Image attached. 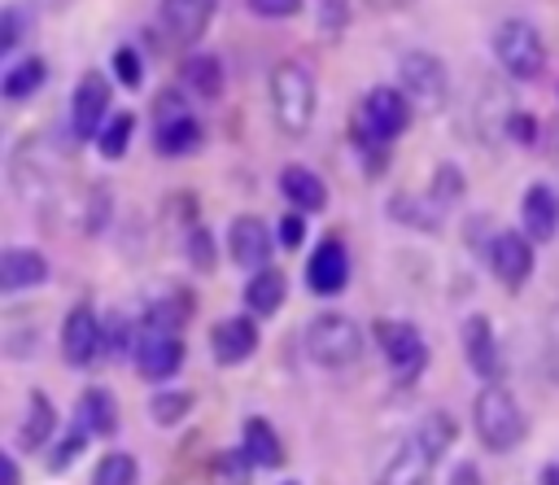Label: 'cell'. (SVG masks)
Returning a JSON list of instances; mask_svg holds the SVG:
<instances>
[{
  "mask_svg": "<svg viewBox=\"0 0 559 485\" xmlns=\"http://www.w3.org/2000/svg\"><path fill=\"white\" fill-rule=\"evenodd\" d=\"M280 192H284V201L297 210V214H319V210H328V184L310 170V166H301V162H288V166H280Z\"/></svg>",
  "mask_w": 559,
  "mask_h": 485,
  "instance_id": "18",
  "label": "cell"
},
{
  "mask_svg": "<svg viewBox=\"0 0 559 485\" xmlns=\"http://www.w3.org/2000/svg\"><path fill=\"white\" fill-rule=\"evenodd\" d=\"M450 485H480V468H476L472 459H459V463L450 468Z\"/></svg>",
  "mask_w": 559,
  "mask_h": 485,
  "instance_id": "48",
  "label": "cell"
},
{
  "mask_svg": "<svg viewBox=\"0 0 559 485\" xmlns=\"http://www.w3.org/2000/svg\"><path fill=\"white\" fill-rule=\"evenodd\" d=\"M0 485H22V472H17V459L4 450L0 454Z\"/></svg>",
  "mask_w": 559,
  "mask_h": 485,
  "instance_id": "49",
  "label": "cell"
},
{
  "mask_svg": "<svg viewBox=\"0 0 559 485\" xmlns=\"http://www.w3.org/2000/svg\"><path fill=\"white\" fill-rule=\"evenodd\" d=\"M537 485H559V463L550 459V463H542V472H537Z\"/></svg>",
  "mask_w": 559,
  "mask_h": 485,
  "instance_id": "51",
  "label": "cell"
},
{
  "mask_svg": "<svg viewBox=\"0 0 559 485\" xmlns=\"http://www.w3.org/2000/svg\"><path fill=\"white\" fill-rule=\"evenodd\" d=\"M192 293L188 288H170L162 297H153L140 315V328H153V332H183V323L192 319Z\"/></svg>",
  "mask_w": 559,
  "mask_h": 485,
  "instance_id": "23",
  "label": "cell"
},
{
  "mask_svg": "<svg viewBox=\"0 0 559 485\" xmlns=\"http://www.w3.org/2000/svg\"><path fill=\"white\" fill-rule=\"evenodd\" d=\"M542 122L528 114V109H507V118H502V135L511 140V144H520V149H537L542 144Z\"/></svg>",
  "mask_w": 559,
  "mask_h": 485,
  "instance_id": "36",
  "label": "cell"
},
{
  "mask_svg": "<svg viewBox=\"0 0 559 485\" xmlns=\"http://www.w3.org/2000/svg\"><path fill=\"white\" fill-rule=\"evenodd\" d=\"M376 140H384V144H393L406 127H411V118H415V105H411V96L402 92V87H389V83H376V87H367V96H362V105H358V114H354Z\"/></svg>",
  "mask_w": 559,
  "mask_h": 485,
  "instance_id": "7",
  "label": "cell"
},
{
  "mask_svg": "<svg viewBox=\"0 0 559 485\" xmlns=\"http://www.w3.org/2000/svg\"><path fill=\"white\" fill-rule=\"evenodd\" d=\"M44 83H48V61H44L39 52H31V57L4 66V74H0V96L17 105V100H31Z\"/></svg>",
  "mask_w": 559,
  "mask_h": 485,
  "instance_id": "24",
  "label": "cell"
},
{
  "mask_svg": "<svg viewBox=\"0 0 559 485\" xmlns=\"http://www.w3.org/2000/svg\"><path fill=\"white\" fill-rule=\"evenodd\" d=\"M210 485H253V459L240 446H227L210 459Z\"/></svg>",
  "mask_w": 559,
  "mask_h": 485,
  "instance_id": "30",
  "label": "cell"
},
{
  "mask_svg": "<svg viewBox=\"0 0 559 485\" xmlns=\"http://www.w3.org/2000/svg\"><path fill=\"white\" fill-rule=\"evenodd\" d=\"M485 258H489L498 284L511 288V293L524 288V284L533 280V267H537V258H533V240H528L520 227H498V232L489 236Z\"/></svg>",
  "mask_w": 559,
  "mask_h": 485,
  "instance_id": "9",
  "label": "cell"
},
{
  "mask_svg": "<svg viewBox=\"0 0 559 485\" xmlns=\"http://www.w3.org/2000/svg\"><path fill=\"white\" fill-rule=\"evenodd\" d=\"M463 192H467L463 170H459L454 162H437V170H432V179H428V201H432L437 210H445V205H459Z\"/></svg>",
  "mask_w": 559,
  "mask_h": 485,
  "instance_id": "33",
  "label": "cell"
},
{
  "mask_svg": "<svg viewBox=\"0 0 559 485\" xmlns=\"http://www.w3.org/2000/svg\"><path fill=\"white\" fill-rule=\"evenodd\" d=\"M179 83H183V92H192V96H201V100H223V92H227V70H223V61L210 57V52H188V57L179 61Z\"/></svg>",
  "mask_w": 559,
  "mask_h": 485,
  "instance_id": "19",
  "label": "cell"
},
{
  "mask_svg": "<svg viewBox=\"0 0 559 485\" xmlns=\"http://www.w3.org/2000/svg\"><path fill=\"white\" fill-rule=\"evenodd\" d=\"M301 336H306V354H310L319 367H328V371L354 367V363L362 358V328H358L349 315H336V310L314 315Z\"/></svg>",
  "mask_w": 559,
  "mask_h": 485,
  "instance_id": "3",
  "label": "cell"
},
{
  "mask_svg": "<svg viewBox=\"0 0 559 485\" xmlns=\"http://www.w3.org/2000/svg\"><path fill=\"white\" fill-rule=\"evenodd\" d=\"M26 26H31V17H26L22 4H4V9H0V57H4V61L17 52Z\"/></svg>",
  "mask_w": 559,
  "mask_h": 485,
  "instance_id": "37",
  "label": "cell"
},
{
  "mask_svg": "<svg viewBox=\"0 0 559 485\" xmlns=\"http://www.w3.org/2000/svg\"><path fill=\"white\" fill-rule=\"evenodd\" d=\"M271 249H275V232L258 218V214H236L227 227V253L240 271H262L271 267Z\"/></svg>",
  "mask_w": 559,
  "mask_h": 485,
  "instance_id": "11",
  "label": "cell"
},
{
  "mask_svg": "<svg viewBox=\"0 0 559 485\" xmlns=\"http://www.w3.org/2000/svg\"><path fill=\"white\" fill-rule=\"evenodd\" d=\"M432 468H437V459H428L411 437L393 450V459L380 468V476H376V485H432Z\"/></svg>",
  "mask_w": 559,
  "mask_h": 485,
  "instance_id": "21",
  "label": "cell"
},
{
  "mask_svg": "<svg viewBox=\"0 0 559 485\" xmlns=\"http://www.w3.org/2000/svg\"><path fill=\"white\" fill-rule=\"evenodd\" d=\"M284 297H288V280L275 267H262V271H253L245 280V306H249V315H275L284 306Z\"/></svg>",
  "mask_w": 559,
  "mask_h": 485,
  "instance_id": "29",
  "label": "cell"
},
{
  "mask_svg": "<svg viewBox=\"0 0 559 485\" xmlns=\"http://www.w3.org/2000/svg\"><path fill=\"white\" fill-rule=\"evenodd\" d=\"M258 341H262V332H258L253 315L218 319V323H214V332H210V350H214V358H218L223 367L249 363V358L258 354Z\"/></svg>",
  "mask_w": 559,
  "mask_h": 485,
  "instance_id": "16",
  "label": "cell"
},
{
  "mask_svg": "<svg viewBox=\"0 0 559 485\" xmlns=\"http://www.w3.org/2000/svg\"><path fill=\"white\" fill-rule=\"evenodd\" d=\"M493 57H498V66H502L511 79H520V83L542 79V70H546L542 31H537L533 22H524V17H507V22L493 31Z\"/></svg>",
  "mask_w": 559,
  "mask_h": 485,
  "instance_id": "4",
  "label": "cell"
},
{
  "mask_svg": "<svg viewBox=\"0 0 559 485\" xmlns=\"http://www.w3.org/2000/svg\"><path fill=\"white\" fill-rule=\"evenodd\" d=\"M188 358V345L179 332H153V328H135V350L131 363L144 380H170Z\"/></svg>",
  "mask_w": 559,
  "mask_h": 485,
  "instance_id": "10",
  "label": "cell"
},
{
  "mask_svg": "<svg viewBox=\"0 0 559 485\" xmlns=\"http://www.w3.org/2000/svg\"><path fill=\"white\" fill-rule=\"evenodd\" d=\"M175 118H188V100H183V87H162L153 96V127L162 122H175Z\"/></svg>",
  "mask_w": 559,
  "mask_h": 485,
  "instance_id": "42",
  "label": "cell"
},
{
  "mask_svg": "<svg viewBox=\"0 0 559 485\" xmlns=\"http://www.w3.org/2000/svg\"><path fill=\"white\" fill-rule=\"evenodd\" d=\"M376 9H397V4H406V0H371Z\"/></svg>",
  "mask_w": 559,
  "mask_h": 485,
  "instance_id": "52",
  "label": "cell"
},
{
  "mask_svg": "<svg viewBox=\"0 0 559 485\" xmlns=\"http://www.w3.org/2000/svg\"><path fill=\"white\" fill-rule=\"evenodd\" d=\"M183 249H188V262H192L197 271H214L218 249H214V232H210V227H188Z\"/></svg>",
  "mask_w": 559,
  "mask_h": 485,
  "instance_id": "41",
  "label": "cell"
},
{
  "mask_svg": "<svg viewBox=\"0 0 559 485\" xmlns=\"http://www.w3.org/2000/svg\"><path fill=\"white\" fill-rule=\"evenodd\" d=\"M109 223V188L105 184H92V197H87V232H100Z\"/></svg>",
  "mask_w": 559,
  "mask_h": 485,
  "instance_id": "44",
  "label": "cell"
},
{
  "mask_svg": "<svg viewBox=\"0 0 559 485\" xmlns=\"http://www.w3.org/2000/svg\"><path fill=\"white\" fill-rule=\"evenodd\" d=\"M284 485H301V481H284Z\"/></svg>",
  "mask_w": 559,
  "mask_h": 485,
  "instance_id": "53",
  "label": "cell"
},
{
  "mask_svg": "<svg viewBox=\"0 0 559 485\" xmlns=\"http://www.w3.org/2000/svg\"><path fill=\"white\" fill-rule=\"evenodd\" d=\"M131 135H135V114L118 109V114H109V122L100 127V135H96V153H100L105 162H118V157L131 149Z\"/></svg>",
  "mask_w": 559,
  "mask_h": 485,
  "instance_id": "32",
  "label": "cell"
},
{
  "mask_svg": "<svg viewBox=\"0 0 559 485\" xmlns=\"http://www.w3.org/2000/svg\"><path fill=\"white\" fill-rule=\"evenodd\" d=\"M472 428H476V437H480V446L489 454L515 450L524 441V433H528L520 402L502 385H480V393L472 398Z\"/></svg>",
  "mask_w": 559,
  "mask_h": 485,
  "instance_id": "2",
  "label": "cell"
},
{
  "mask_svg": "<svg viewBox=\"0 0 559 485\" xmlns=\"http://www.w3.org/2000/svg\"><path fill=\"white\" fill-rule=\"evenodd\" d=\"M140 481V468L127 450H109L96 468H92V485H135Z\"/></svg>",
  "mask_w": 559,
  "mask_h": 485,
  "instance_id": "35",
  "label": "cell"
},
{
  "mask_svg": "<svg viewBox=\"0 0 559 485\" xmlns=\"http://www.w3.org/2000/svg\"><path fill=\"white\" fill-rule=\"evenodd\" d=\"M52 428H57V406H52V398H48L44 389H31L26 415H22V428H17V446H22V450H44L48 437H52Z\"/></svg>",
  "mask_w": 559,
  "mask_h": 485,
  "instance_id": "25",
  "label": "cell"
},
{
  "mask_svg": "<svg viewBox=\"0 0 559 485\" xmlns=\"http://www.w3.org/2000/svg\"><path fill=\"white\" fill-rule=\"evenodd\" d=\"M371 336H376L384 363L393 367V376L402 385H411L428 367V345H424V332L415 323H406V319H376L371 323Z\"/></svg>",
  "mask_w": 559,
  "mask_h": 485,
  "instance_id": "6",
  "label": "cell"
},
{
  "mask_svg": "<svg viewBox=\"0 0 559 485\" xmlns=\"http://www.w3.org/2000/svg\"><path fill=\"white\" fill-rule=\"evenodd\" d=\"M214 13H218V0H162V9H157L166 39L179 44V48L201 44V35L210 31Z\"/></svg>",
  "mask_w": 559,
  "mask_h": 485,
  "instance_id": "13",
  "label": "cell"
},
{
  "mask_svg": "<svg viewBox=\"0 0 559 485\" xmlns=\"http://www.w3.org/2000/svg\"><path fill=\"white\" fill-rule=\"evenodd\" d=\"M542 149H546L550 157H559V114L546 122V140H542Z\"/></svg>",
  "mask_w": 559,
  "mask_h": 485,
  "instance_id": "50",
  "label": "cell"
},
{
  "mask_svg": "<svg viewBox=\"0 0 559 485\" xmlns=\"http://www.w3.org/2000/svg\"><path fill=\"white\" fill-rule=\"evenodd\" d=\"M266 96H271V118L288 140H301L314 127L319 92L301 61H275L266 74Z\"/></svg>",
  "mask_w": 559,
  "mask_h": 485,
  "instance_id": "1",
  "label": "cell"
},
{
  "mask_svg": "<svg viewBox=\"0 0 559 485\" xmlns=\"http://www.w3.org/2000/svg\"><path fill=\"white\" fill-rule=\"evenodd\" d=\"M87 437H92V433H87V428H79V424H74L70 433H61V437H57V446H52V454H48V472H66V468L83 454Z\"/></svg>",
  "mask_w": 559,
  "mask_h": 485,
  "instance_id": "40",
  "label": "cell"
},
{
  "mask_svg": "<svg viewBox=\"0 0 559 485\" xmlns=\"http://www.w3.org/2000/svg\"><path fill=\"white\" fill-rule=\"evenodd\" d=\"M319 13H323L328 35H336V31L349 22V0H319Z\"/></svg>",
  "mask_w": 559,
  "mask_h": 485,
  "instance_id": "47",
  "label": "cell"
},
{
  "mask_svg": "<svg viewBox=\"0 0 559 485\" xmlns=\"http://www.w3.org/2000/svg\"><path fill=\"white\" fill-rule=\"evenodd\" d=\"M463 354H467V367L485 385L502 380V350H498V332H493L489 315H467L463 319Z\"/></svg>",
  "mask_w": 559,
  "mask_h": 485,
  "instance_id": "15",
  "label": "cell"
},
{
  "mask_svg": "<svg viewBox=\"0 0 559 485\" xmlns=\"http://www.w3.org/2000/svg\"><path fill=\"white\" fill-rule=\"evenodd\" d=\"M301 4H306V0H249V9H253L258 17H271V22H280V17H297Z\"/></svg>",
  "mask_w": 559,
  "mask_h": 485,
  "instance_id": "45",
  "label": "cell"
},
{
  "mask_svg": "<svg viewBox=\"0 0 559 485\" xmlns=\"http://www.w3.org/2000/svg\"><path fill=\"white\" fill-rule=\"evenodd\" d=\"M61 358L70 367H87L100 358V319L87 301H74L61 319Z\"/></svg>",
  "mask_w": 559,
  "mask_h": 485,
  "instance_id": "12",
  "label": "cell"
},
{
  "mask_svg": "<svg viewBox=\"0 0 559 485\" xmlns=\"http://www.w3.org/2000/svg\"><path fill=\"white\" fill-rule=\"evenodd\" d=\"M397 87L411 96V105L437 114V109L450 100V70H445V61H441L437 52L411 48V52H402V61H397Z\"/></svg>",
  "mask_w": 559,
  "mask_h": 485,
  "instance_id": "5",
  "label": "cell"
},
{
  "mask_svg": "<svg viewBox=\"0 0 559 485\" xmlns=\"http://www.w3.org/2000/svg\"><path fill=\"white\" fill-rule=\"evenodd\" d=\"M74 424L87 428L92 437H114L118 433V398L105 389V385H87L79 393V406H74Z\"/></svg>",
  "mask_w": 559,
  "mask_h": 485,
  "instance_id": "22",
  "label": "cell"
},
{
  "mask_svg": "<svg viewBox=\"0 0 559 485\" xmlns=\"http://www.w3.org/2000/svg\"><path fill=\"white\" fill-rule=\"evenodd\" d=\"M131 350H135V332L127 328L122 315H109V323L100 328V354H105V358H122V354H131Z\"/></svg>",
  "mask_w": 559,
  "mask_h": 485,
  "instance_id": "39",
  "label": "cell"
},
{
  "mask_svg": "<svg viewBox=\"0 0 559 485\" xmlns=\"http://www.w3.org/2000/svg\"><path fill=\"white\" fill-rule=\"evenodd\" d=\"M389 218H397V223H406V227H419V232H437L441 227V210L437 205H419L415 197H406V192H393L389 197Z\"/></svg>",
  "mask_w": 559,
  "mask_h": 485,
  "instance_id": "34",
  "label": "cell"
},
{
  "mask_svg": "<svg viewBox=\"0 0 559 485\" xmlns=\"http://www.w3.org/2000/svg\"><path fill=\"white\" fill-rule=\"evenodd\" d=\"M542 354H546V371H550V380L559 385V306L546 315V332H542Z\"/></svg>",
  "mask_w": 559,
  "mask_h": 485,
  "instance_id": "43",
  "label": "cell"
},
{
  "mask_svg": "<svg viewBox=\"0 0 559 485\" xmlns=\"http://www.w3.org/2000/svg\"><path fill=\"white\" fill-rule=\"evenodd\" d=\"M275 236H280V245H284V249H297V245L306 240V218H301L297 210H288V214L280 218V227H275Z\"/></svg>",
  "mask_w": 559,
  "mask_h": 485,
  "instance_id": "46",
  "label": "cell"
},
{
  "mask_svg": "<svg viewBox=\"0 0 559 485\" xmlns=\"http://www.w3.org/2000/svg\"><path fill=\"white\" fill-rule=\"evenodd\" d=\"M192 393L188 389H157L153 398H148V419L157 424V428H175V424H183L188 415H192Z\"/></svg>",
  "mask_w": 559,
  "mask_h": 485,
  "instance_id": "31",
  "label": "cell"
},
{
  "mask_svg": "<svg viewBox=\"0 0 559 485\" xmlns=\"http://www.w3.org/2000/svg\"><path fill=\"white\" fill-rule=\"evenodd\" d=\"M201 144H205V127H201V118H192V114L153 127V149H157L162 157H188V153H197Z\"/></svg>",
  "mask_w": 559,
  "mask_h": 485,
  "instance_id": "28",
  "label": "cell"
},
{
  "mask_svg": "<svg viewBox=\"0 0 559 485\" xmlns=\"http://www.w3.org/2000/svg\"><path fill=\"white\" fill-rule=\"evenodd\" d=\"M240 450L253 459V468H280L284 463V441L271 428V419H262V415H249L240 424Z\"/></svg>",
  "mask_w": 559,
  "mask_h": 485,
  "instance_id": "27",
  "label": "cell"
},
{
  "mask_svg": "<svg viewBox=\"0 0 559 485\" xmlns=\"http://www.w3.org/2000/svg\"><path fill=\"white\" fill-rule=\"evenodd\" d=\"M109 100H114V87L100 70H83L74 92H70V131L74 140H96L100 127L109 122Z\"/></svg>",
  "mask_w": 559,
  "mask_h": 485,
  "instance_id": "8",
  "label": "cell"
},
{
  "mask_svg": "<svg viewBox=\"0 0 559 485\" xmlns=\"http://www.w3.org/2000/svg\"><path fill=\"white\" fill-rule=\"evenodd\" d=\"M520 232L533 245H546L559 232V197L550 184H528L520 197Z\"/></svg>",
  "mask_w": 559,
  "mask_h": 485,
  "instance_id": "17",
  "label": "cell"
},
{
  "mask_svg": "<svg viewBox=\"0 0 559 485\" xmlns=\"http://www.w3.org/2000/svg\"><path fill=\"white\" fill-rule=\"evenodd\" d=\"M109 66H114V79L122 83V87H131V92H140V83H144V57L131 48V44H122V48H114V57H109Z\"/></svg>",
  "mask_w": 559,
  "mask_h": 485,
  "instance_id": "38",
  "label": "cell"
},
{
  "mask_svg": "<svg viewBox=\"0 0 559 485\" xmlns=\"http://www.w3.org/2000/svg\"><path fill=\"white\" fill-rule=\"evenodd\" d=\"M48 280V258L39 249H22V245H9L0 253V288L4 293H22V288H35Z\"/></svg>",
  "mask_w": 559,
  "mask_h": 485,
  "instance_id": "20",
  "label": "cell"
},
{
  "mask_svg": "<svg viewBox=\"0 0 559 485\" xmlns=\"http://www.w3.org/2000/svg\"><path fill=\"white\" fill-rule=\"evenodd\" d=\"M411 441L428 454V459H441L445 450H454V441H459V419L450 415V411H441V406H432L428 415H419V424L411 428Z\"/></svg>",
  "mask_w": 559,
  "mask_h": 485,
  "instance_id": "26",
  "label": "cell"
},
{
  "mask_svg": "<svg viewBox=\"0 0 559 485\" xmlns=\"http://www.w3.org/2000/svg\"><path fill=\"white\" fill-rule=\"evenodd\" d=\"M349 284V253L341 245V236H323L314 245V253L306 258V288L319 297H336Z\"/></svg>",
  "mask_w": 559,
  "mask_h": 485,
  "instance_id": "14",
  "label": "cell"
}]
</instances>
